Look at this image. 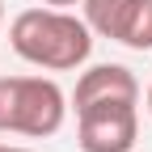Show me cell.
<instances>
[{"label":"cell","mask_w":152,"mask_h":152,"mask_svg":"<svg viewBox=\"0 0 152 152\" xmlns=\"http://www.w3.org/2000/svg\"><path fill=\"white\" fill-rule=\"evenodd\" d=\"M9 47L21 55L30 68L42 72H80L93 55V30L85 17L68 9H26L9 26Z\"/></svg>","instance_id":"cell-1"},{"label":"cell","mask_w":152,"mask_h":152,"mask_svg":"<svg viewBox=\"0 0 152 152\" xmlns=\"http://www.w3.org/2000/svg\"><path fill=\"white\" fill-rule=\"evenodd\" d=\"M68 97L51 76H0V135L47 140L64 127Z\"/></svg>","instance_id":"cell-2"},{"label":"cell","mask_w":152,"mask_h":152,"mask_svg":"<svg viewBox=\"0 0 152 152\" xmlns=\"http://www.w3.org/2000/svg\"><path fill=\"white\" fill-rule=\"evenodd\" d=\"M140 140L135 102H89L76 110V144L80 152H131Z\"/></svg>","instance_id":"cell-3"},{"label":"cell","mask_w":152,"mask_h":152,"mask_svg":"<svg viewBox=\"0 0 152 152\" xmlns=\"http://www.w3.org/2000/svg\"><path fill=\"white\" fill-rule=\"evenodd\" d=\"M85 26L131 51H152V0H85Z\"/></svg>","instance_id":"cell-4"},{"label":"cell","mask_w":152,"mask_h":152,"mask_svg":"<svg viewBox=\"0 0 152 152\" xmlns=\"http://www.w3.org/2000/svg\"><path fill=\"white\" fill-rule=\"evenodd\" d=\"M89 102H140V80L135 72L123 64H93L76 76L72 89V106L80 110Z\"/></svg>","instance_id":"cell-5"},{"label":"cell","mask_w":152,"mask_h":152,"mask_svg":"<svg viewBox=\"0 0 152 152\" xmlns=\"http://www.w3.org/2000/svg\"><path fill=\"white\" fill-rule=\"evenodd\" d=\"M42 4H51V9H72V4H85V0H42Z\"/></svg>","instance_id":"cell-6"},{"label":"cell","mask_w":152,"mask_h":152,"mask_svg":"<svg viewBox=\"0 0 152 152\" xmlns=\"http://www.w3.org/2000/svg\"><path fill=\"white\" fill-rule=\"evenodd\" d=\"M0 152H26V148H13V144H0Z\"/></svg>","instance_id":"cell-7"},{"label":"cell","mask_w":152,"mask_h":152,"mask_svg":"<svg viewBox=\"0 0 152 152\" xmlns=\"http://www.w3.org/2000/svg\"><path fill=\"white\" fill-rule=\"evenodd\" d=\"M148 114H152V85H148Z\"/></svg>","instance_id":"cell-8"},{"label":"cell","mask_w":152,"mask_h":152,"mask_svg":"<svg viewBox=\"0 0 152 152\" xmlns=\"http://www.w3.org/2000/svg\"><path fill=\"white\" fill-rule=\"evenodd\" d=\"M0 26H4V0H0Z\"/></svg>","instance_id":"cell-9"},{"label":"cell","mask_w":152,"mask_h":152,"mask_svg":"<svg viewBox=\"0 0 152 152\" xmlns=\"http://www.w3.org/2000/svg\"><path fill=\"white\" fill-rule=\"evenodd\" d=\"M26 152H30V148H26Z\"/></svg>","instance_id":"cell-10"}]
</instances>
